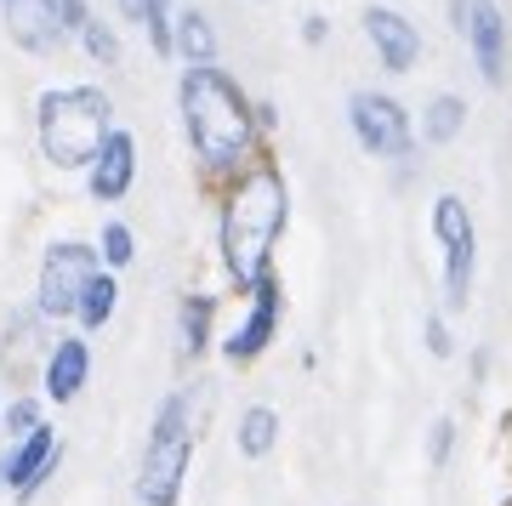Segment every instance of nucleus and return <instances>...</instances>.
I'll list each match as a JSON object with an SVG mask.
<instances>
[{"label":"nucleus","mask_w":512,"mask_h":506,"mask_svg":"<svg viewBox=\"0 0 512 506\" xmlns=\"http://www.w3.org/2000/svg\"><path fill=\"white\" fill-rule=\"evenodd\" d=\"M177 46H183L194 63H211V52H217V40H211V29H205L200 12H183L177 18Z\"/></svg>","instance_id":"nucleus-18"},{"label":"nucleus","mask_w":512,"mask_h":506,"mask_svg":"<svg viewBox=\"0 0 512 506\" xmlns=\"http://www.w3.org/2000/svg\"><path fill=\"white\" fill-rule=\"evenodd\" d=\"M461 120H467L461 97H433V103H427V120H421V131H427V143H450V137L461 131Z\"/></svg>","instance_id":"nucleus-17"},{"label":"nucleus","mask_w":512,"mask_h":506,"mask_svg":"<svg viewBox=\"0 0 512 506\" xmlns=\"http://www.w3.org/2000/svg\"><path fill=\"white\" fill-rule=\"evenodd\" d=\"M57 455H63L57 433L52 427H35L29 438H18L12 450L0 455V489H12L18 501H35V489L57 472Z\"/></svg>","instance_id":"nucleus-8"},{"label":"nucleus","mask_w":512,"mask_h":506,"mask_svg":"<svg viewBox=\"0 0 512 506\" xmlns=\"http://www.w3.org/2000/svg\"><path fill=\"white\" fill-rule=\"evenodd\" d=\"M80 40H86V52H92L97 63H120V46H114V35H109V29H103L97 18L80 29Z\"/></svg>","instance_id":"nucleus-21"},{"label":"nucleus","mask_w":512,"mask_h":506,"mask_svg":"<svg viewBox=\"0 0 512 506\" xmlns=\"http://www.w3.org/2000/svg\"><path fill=\"white\" fill-rule=\"evenodd\" d=\"M86 370H92L86 342H57L52 359H46V398H52V404H69V398L86 387Z\"/></svg>","instance_id":"nucleus-14"},{"label":"nucleus","mask_w":512,"mask_h":506,"mask_svg":"<svg viewBox=\"0 0 512 506\" xmlns=\"http://www.w3.org/2000/svg\"><path fill=\"white\" fill-rule=\"evenodd\" d=\"M205 342H211V296H188L183 302V353L200 359Z\"/></svg>","instance_id":"nucleus-16"},{"label":"nucleus","mask_w":512,"mask_h":506,"mask_svg":"<svg viewBox=\"0 0 512 506\" xmlns=\"http://www.w3.org/2000/svg\"><path fill=\"white\" fill-rule=\"evenodd\" d=\"M131 171H137V143H131L126 131H114L103 154L92 160V194L97 199H120L131 188Z\"/></svg>","instance_id":"nucleus-13"},{"label":"nucleus","mask_w":512,"mask_h":506,"mask_svg":"<svg viewBox=\"0 0 512 506\" xmlns=\"http://www.w3.org/2000/svg\"><path fill=\"white\" fill-rule=\"evenodd\" d=\"M353 137L370 148V154H382V160H399V154H410V114L393 103V97H382V91H353Z\"/></svg>","instance_id":"nucleus-7"},{"label":"nucleus","mask_w":512,"mask_h":506,"mask_svg":"<svg viewBox=\"0 0 512 506\" xmlns=\"http://www.w3.org/2000/svg\"><path fill=\"white\" fill-rule=\"evenodd\" d=\"M456 29L473 46L484 80L495 86L507 74V18H501V6L495 0H456Z\"/></svg>","instance_id":"nucleus-9"},{"label":"nucleus","mask_w":512,"mask_h":506,"mask_svg":"<svg viewBox=\"0 0 512 506\" xmlns=\"http://www.w3.org/2000/svg\"><path fill=\"white\" fill-rule=\"evenodd\" d=\"M194 467V404L188 393H171L148 427L143 467H137V506H177Z\"/></svg>","instance_id":"nucleus-4"},{"label":"nucleus","mask_w":512,"mask_h":506,"mask_svg":"<svg viewBox=\"0 0 512 506\" xmlns=\"http://www.w3.org/2000/svg\"><path fill=\"white\" fill-rule=\"evenodd\" d=\"M120 6H126L131 18H143V12H148V0H120Z\"/></svg>","instance_id":"nucleus-26"},{"label":"nucleus","mask_w":512,"mask_h":506,"mask_svg":"<svg viewBox=\"0 0 512 506\" xmlns=\"http://www.w3.org/2000/svg\"><path fill=\"white\" fill-rule=\"evenodd\" d=\"M109 137V97L97 86H63L40 97V148L52 165H92Z\"/></svg>","instance_id":"nucleus-3"},{"label":"nucleus","mask_w":512,"mask_h":506,"mask_svg":"<svg viewBox=\"0 0 512 506\" xmlns=\"http://www.w3.org/2000/svg\"><path fill=\"white\" fill-rule=\"evenodd\" d=\"M433 234L444 239V302L467 308V290H473V217L456 194H444L433 205Z\"/></svg>","instance_id":"nucleus-5"},{"label":"nucleus","mask_w":512,"mask_h":506,"mask_svg":"<svg viewBox=\"0 0 512 506\" xmlns=\"http://www.w3.org/2000/svg\"><path fill=\"white\" fill-rule=\"evenodd\" d=\"M239 455L245 461H262V455H274V444H279V416L268 410V404H251L245 416H239Z\"/></svg>","instance_id":"nucleus-15"},{"label":"nucleus","mask_w":512,"mask_h":506,"mask_svg":"<svg viewBox=\"0 0 512 506\" xmlns=\"http://www.w3.org/2000/svg\"><path fill=\"white\" fill-rule=\"evenodd\" d=\"M92 279H97L92 245H52L46 268H40V313H80Z\"/></svg>","instance_id":"nucleus-6"},{"label":"nucleus","mask_w":512,"mask_h":506,"mask_svg":"<svg viewBox=\"0 0 512 506\" xmlns=\"http://www.w3.org/2000/svg\"><path fill=\"white\" fill-rule=\"evenodd\" d=\"M57 18H63V29H86V6H80V0H57Z\"/></svg>","instance_id":"nucleus-24"},{"label":"nucleus","mask_w":512,"mask_h":506,"mask_svg":"<svg viewBox=\"0 0 512 506\" xmlns=\"http://www.w3.org/2000/svg\"><path fill=\"white\" fill-rule=\"evenodd\" d=\"M427 347H433V353H450V330H444V319H427Z\"/></svg>","instance_id":"nucleus-25"},{"label":"nucleus","mask_w":512,"mask_h":506,"mask_svg":"<svg viewBox=\"0 0 512 506\" xmlns=\"http://www.w3.org/2000/svg\"><path fill=\"white\" fill-rule=\"evenodd\" d=\"M103 256H109L114 268H126V262H131V228L109 222V228H103Z\"/></svg>","instance_id":"nucleus-22"},{"label":"nucleus","mask_w":512,"mask_h":506,"mask_svg":"<svg viewBox=\"0 0 512 506\" xmlns=\"http://www.w3.org/2000/svg\"><path fill=\"white\" fill-rule=\"evenodd\" d=\"M35 427H46V421H40V404L35 398H12V410H6V433H12V444L29 438Z\"/></svg>","instance_id":"nucleus-20"},{"label":"nucleus","mask_w":512,"mask_h":506,"mask_svg":"<svg viewBox=\"0 0 512 506\" xmlns=\"http://www.w3.org/2000/svg\"><path fill=\"white\" fill-rule=\"evenodd\" d=\"M279 228H285V182L279 171H251L228 199V217H222V256L228 273L239 285H256L268 273V251H274Z\"/></svg>","instance_id":"nucleus-2"},{"label":"nucleus","mask_w":512,"mask_h":506,"mask_svg":"<svg viewBox=\"0 0 512 506\" xmlns=\"http://www.w3.org/2000/svg\"><path fill=\"white\" fill-rule=\"evenodd\" d=\"M365 29H370L376 52H382V63H387L393 74H404V69L421 57V29L404 18V12H393V6H370Z\"/></svg>","instance_id":"nucleus-10"},{"label":"nucleus","mask_w":512,"mask_h":506,"mask_svg":"<svg viewBox=\"0 0 512 506\" xmlns=\"http://www.w3.org/2000/svg\"><path fill=\"white\" fill-rule=\"evenodd\" d=\"M114 296H120V290H114V279H103V273H97V279H92V290H86V302H80V325H86V330L109 325Z\"/></svg>","instance_id":"nucleus-19"},{"label":"nucleus","mask_w":512,"mask_h":506,"mask_svg":"<svg viewBox=\"0 0 512 506\" xmlns=\"http://www.w3.org/2000/svg\"><path fill=\"white\" fill-rule=\"evenodd\" d=\"M183 120H188V143L205 165H234L251 148V109L239 86L211 63H194L183 74Z\"/></svg>","instance_id":"nucleus-1"},{"label":"nucleus","mask_w":512,"mask_h":506,"mask_svg":"<svg viewBox=\"0 0 512 506\" xmlns=\"http://www.w3.org/2000/svg\"><path fill=\"white\" fill-rule=\"evenodd\" d=\"M450 450H456V421H439V427H433V438H427V461H433V467H444V461H450Z\"/></svg>","instance_id":"nucleus-23"},{"label":"nucleus","mask_w":512,"mask_h":506,"mask_svg":"<svg viewBox=\"0 0 512 506\" xmlns=\"http://www.w3.org/2000/svg\"><path fill=\"white\" fill-rule=\"evenodd\" d=\"M6 18H12V40L29 46V52H52L57 40H63L57 0H6Z\"/></svg>","instance_id":"nucleus-12"},{"label":"nucleus","mask_w":512,"mask_h":506,"mask_svg":"<svg viewBox=\"0 0 512 506\" xmlns=\"http://www.w3.org/2000/svg\"><path fill=\"white\" fill-rule=\"evenodd\" d=\"M274 325H279V290H274V279L262 273V279H256V308H251V319L234 330V342H228V359H234V364H251L256 353L268 347Z\"/></svg>","instance_id":"nucleus-11"}]
</instances>
